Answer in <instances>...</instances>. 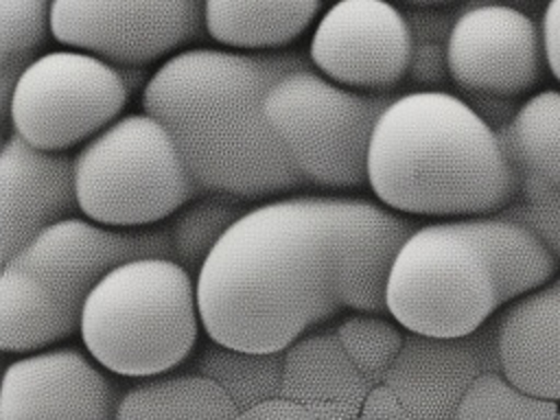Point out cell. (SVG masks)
<instances>
[{"label":"cell","mask_w":560,"mask_h":420,"mask_svg":"<svg viewBox=\"0 0 560 420\" xmlns=\"http://www.w3.org/2000/svg\"><path fill=\"white\" fill-rule=\"evenodd\" d=\"M411 50V24L389 0H335L317 18L306 55L346 88L398 92Z\"/></svg>","instance_id":"obj_12"},{"label":"cell","mask_w":560,"mask_h":420,"mask_svg":"<svg viewBox=\"0 0 560 420\" xmlns=\"http://www.w3.org/2000/svg\"><path fill=\"white\" fill-rule=\"evenodd\" d=\"M446 63L459 90L497 98L529 94L549 70L540 26L503 2L472 4L453 20Z\"/></svg>","instance_id":"obj_11"},{"label":"cell","mask_w":560,"mask_h":420,"mask_svg":"<svg viewBox=\"0 0 560 420\" xmlns=\"http://www.w3.org/2000/svg\"><path fill=\"white\" fill-rule=\"evenodd\" d=\"M516 173L518 195L499 212L534 230L560 262V188L534 171L516 168Z\"/></svg>","instance_id":"obj_26"},{"label":"cell","mask_w":560,"mask_h":420,"mask_svg":"<svg viewBox=\"0 0 560 420\" xmlns=\"http://www.w3.org/2000/svg\"><path fill=\"white\" fill-rule=\"evenodd\" d=\"M252 203L256 201L221 190H203L190 199L168 219L175 260H179L197 280L212 247L228 228L252 208Z\"/></svg>","instance_id":"obj_22"},{"label":"cell","mask_w":560,"mask_h":420,"mask_svg":"<svg viewBox=\"0 0 560 420\" xmlns=\"http://www.w3.org/2000/svg\"><path fill=\"white\" fill-rule=\"evenodd\" d=\"M387 315L427 339L472 335L497 308L492 265L462 219L420 223L402 243L387 280Z\"/></svg>","instance_id":"obj_6"},{"label":"cell","mask_w":560,"mask_h":420,"mask_svg":"<svg viewBox=\"0 0 560 420\" xmlns=\"http://www.w3.org/2000/svg\"><path fill=\"white\" fill-rule=\"evenodd\" d=\"M497 357L518 389L560 402V273L505 304Z\"/></svg>","instance_id":"obj_16"},{"label":"cell","mask_w":560,"mask_h":420,"mask_svg":"<svg viewBox=\"0 0 560 420\" xmlns=\"http://www.w3.org/2000/svg\"><path fill=\"white\" fill-rule=\"evenodd\" d=\"M558 402L518 389L503 372L477 376L455 409L457 418H553Z\"/></svg>","instance_id":"obj_24"},{"label":"cell","mask_w":560,"mask_h":420,"mask_svg":"<svg viewBox=\"0 0 560 420\" xmlns=\"http://www.w3.org/2000/svg\"><path fill=\"white\" fill-rule=\"evenodd\" d=\"M547 66L553 79L560 83V0H549L540 20Z\"/></svg>","instance_id":"obj_28"},{"label":"cell","mask_w":560,"mask_h":420,"mask_svg":"<svg viewBox=\"0 0 560 420\" xmlns=\"http://www.w3.org/2000/svg\"><path fill=\"white\" fill-rule=\"evenodd\" d=\"M330 247L335 287L343 308L387 313V280L392 265L422 223L376 197L328 195Z\"/></svg>","instance_id":"obj_14"},{"label":"cell","mask_w":560,"mask_h":420,"mask_svg":"<svg viewBox=\"0 0 560 420\" xmlns=\"http://www.w3.org/2000/svg\"><path fill=\"white\" fill-rule=\"evenodd\" d=\"M324 2H335V0H324Z\"/></svg>","instance_id":"obj_32"},{"label":"cell","mask_w":560,"mask_h":420,"mask_svg":"<svg viewBox=\"0 0 560 420\" xmlns=\"http://www.w3.org/2000/svg\"><path fill=\"white\" fill-rule=\"evenodd\" d=\"M74 186L81 214L112 228L166 223L203 192L166 125L144 109L79 147Z\"/></svg>","instance_id":"obj_5"},{"label":"cell","mask_w":560,"mask_h":420,"mask_svg":"<svg viewBox=\"0 0 560 420\" xmlns=\"http://www.w3.org/2000/svg\"><path fill=\"white\" fill-rule=\"evenodd\" d=\"M232 394L212 376L158 374L122 394L116 420L149 418H236Z\"/></svg>","instance_id":"obj_20"},{"label":"cell","mask_w":560,"mask_h":420,"mask_svg":"<svg viewBox=\"0 0 560 420\" xmlns=\"http://www.w3.org/2000/svg\"><path fill=\"white\" fill-rule=\"evenodd\" d=\"M324 0H203L206 35L234 50H284L319 18Z\"/></svg>","instance_id":"obj_17"},{"label":"cell","mask_w":560,"mask_h":420,"mask_svg":"<svg viewBox=\"0 0 560 420\" xmlns=\"http://www.w3.org/2000/svg\"><path fill=\"white\" fill-rule=\"evenodd\" d=\"M385 315L354 311L337 326V341L361 372H383L402 348V326L392 315Z\"/></svg>","instance_id":"obj_25"},{"label":"cell","mask_w":560,"mask_h":420,"mask_svg":"<svg viewBox=\"0 0 560 420\" xmlns=\"http://www.w3.org/2000/svg\"><path fill=\"white\" fill-rule=\"evenodd\" d=\"M363 416H372V418H396L402 416V405L398 402V398L392 394L389 387H376L372 389L365 400H363Z\"/></svg>","instance_id":"obj_29"},{"label":"cell","mask_w":560,"mask_h":420,"mask_svg":"<svg viewBox=\"0 0 560 420\" xmlns=\"http://www.w3.org/2000/svg\"><path fill=\"white\" fill-rule=\"evenodd\" d=\"M203 33V0H52V39L118 66L164 61Z\"/></svg>","instance_id":"obj_9"},{"label":"cell","mask_w":560,"mask_h":420,"mask_svg":"<svg viewBox=\"0 0 560 420\" xmlns=\"http://www.w3.org/2000/svg\"><path fill=\"white\" fill-rule=\"evenodd\" d=\"M459 219L492 265L501 306L542 287L558 273V258L538 238V234L518 219L503 212Z\"/></svg>","instance_id":"obj_18"},{"label":"cell","mask_w":560,"mask_h":420,"mask_svg":"<svg viewBox=\"0 0 560 420\" xmlns=\"http://www.w3.org/2000/svg\"><path fill=\"white\" fill-rule=\"evenodd\" d=\"M52 37V0H0V94L7 107L22 70Z\"/></svg>","instance_id":"obj_23"},{"label":"cell","mask_w":560,"mask_h":420,"mask_svg":"<svg viewBox=\"0 0 560 420\" xmlns=\"http://www.w3.org/2000/svg\"><path fill=\"white\" fill-rule=\"evenodd\" d=\"M79 335L52 291L28 269L7 262L0 276V348L26 354Z\"/></svg>","instance_id":"obj_19"},{"label":"cell","mask_w":560,"mask_h":420,"mask_svg":"<svg viewBox=\"0 0 560 420\" xmlns=\"http://www.w3.org/2000/svg\"><path fill=\"white\" fill-rule=\"evenodd\" d=\"M407 4H413V7H420V9H431V7H442V4H448L453 0H402Z\"/></svg>","instance_id":"obj_30"},{"label":"cell","mask_w":560,"mask_h":420,"mask_svg":"<svg viewBox=\"0 0 560 420\" xmlns=\"http://www.w3.org/2000/svg\"><path fill=\"white\" fill-rule=\"evenodd\" d=\"M368 186L398 212L457 219L503 210L518 195V173L497 127L466 98L411 90L376 120Z\"/></svg>","instance_id":"obj_3"},{"label":"cell","mask_w":560,"mask_h":420,"mask_svg":"<svg viewBox=\"0 0 560 420\" xmlns=\"http://www.w3.org/2000/svg\"><path fill=\"white\" fill-rule=\"evenodd\" d=\"M88 350L48 346L18 354L2 374L0 420L116 418V383Z\"/></svg>","instance_id":"obj_13"},{"label":"cell","mask_w":560,"mask_h":420,"mask_svg":"<svg viewBox=\"0 0 560 420\" xmlns=\"http://www.w3.org/2000/svg\"><path fill=\"white\" fill-rule=\"evenodd\" d=\"M306 63L298 50L182 48L151 72L142 109L166 125L201 190L249 201L295 192L308 184L271 127L265 98L284 72Z\"/></svg>","instance_id":"obj_2"},{"label":"cell","mask_w":560,"mask_h":420,"mask_svg":"<svg viewBox=\"0 0 560 420\" xmlns=\"http://www.w3.org/2000/svg\"><path fill=\"white\" fill-rule=\"evenodd\" d=\"M510 2H527V0H510Z\"/></svg>","instance_id":"obj_31"},{"label":"cell","mask_w":560,"mask_h":420,"mask_svg":"<svg viewBox=\"0 0 560 420\" xmlns=\"http://www.w3.org/2000/svg\"><path fill=\"white\" fill-rule=\"evenodd\" d=\"M448 77L446 63V42L420 37L413 39V50L409 59L407 81L418 85L420 90H438Z\"/></svg>","instance_id":"obj_27"},{"label":"cell","mask_w":560,"mask_h":420,"mask_svg":"<svg viewBox=\"0 0 560 420\" xmlns=\"http://www.w3.org/2000/svg\"><path fill=\"white\" fill-rule=\"evenodd\" d=\"M516 168H527L560 188V90H542L497 127Z\"/></svg>","instance_id":"obj_21"},{"label":"cell","mask_w":560,"mask_h":420,"mask_svg":"<svg viewBox=\"0 0 560 420\" xmlns=\"http://www.w3.org/2000/svg\"><path fill=\"white\" fill-rule=\"evenodd\" d=\"M396 94L346 88L306 63L271 85L265 112L308 186L352 190L368 186L372 133Z\"/></svg>","instance_id":"obj_7"},{"label":"cell","mask_w":560,"mask_h":420,"mask_svg":"<svg viewBox=\"0 0 560 420\" xmlns=\"http://www.w3.org/2000/svg\"><path fill=\"white\" fill-rule=\"evenodd\" d=\"M201 328L197 280L168 256H138L114 267L88 293L79 319L83 348L125 378L179 368Z\"/></svg>","instance_id":"obj_4"},{"label":"cell","mask_w":560,"mask_h":420,"mask_svg":"<svg viewBox=\"0 0 560 420\" xmlns=\"http://www.w3.org/2000/svg\"><path fill=\"white\" fill-rule=\"evenodd\" d=\"M129 96L116 63L66 46L22 70L2 118L7 133L15 131L33 147L70 151L120 118Z\"/></svg>","instance_id":"obj_8"},{"label":"cell","mask_w":560,"mask_h":420,"mask_svg":"<svg viewBox=\"0 0 560 420\" xmlns=\"http://www.w3.org/2000/svg\"><path fill=\"white\" fill-rule=\"evenodd\" d=\"M81 214L74 155L33 147L15 131L0 153V260L9 262L48 225Z\"/></svg>","instance_id":"obj_15"},{"label":"cell","mask_w":560,"mask_h":420,"mask_svg":"<svg viewBox=\"0 0 560 420\" xmlns=\"http://www.w3.org/2000/svg\"><path fill=\"white\" fill-rule=\"evenodd\" d=\"M138 256L175 258L168 221L151 228H112L83 214L68 217L48 225L9 262L33 271L66 315L79 324L94 284L120 262Z\"/></svg>","instance_id":"obj_10"},{"label":"cell","mask_w":560,"mask_h":420,"mask_svg":"<svg viewBox=\"0 0 560 420\" xmlns=\"http://www.w3.org/2000/svg\"><path fill=\"white\" fill-rule=\"evenodd\" d=\"M197 300L206 335L243 354H278L339 315L328 195L252 203L203 260Z\"/></svg>","instance_id":"obj_1"}]
</instances>
